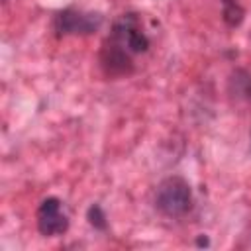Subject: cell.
Listing matches in <instances>:
<instances>
[{
	"label": "cell",
	"instance_id": "obj_9",
	"mask_svg": "<svg viewBox=\"0 0 251 251\" xmlns=\"http://www.w3.org/2000/svg\"><path fill=\"white\" fill-rule=\"evenodd\" d=\"M196 243H198V245H200V247H202V245H204V247H206V245H208V243H210V241H208V237H204V235H200V237H198V239H196Z\"/></svg>",
	"mask_w": 251,
	"mask_h": 251
},
{
	"label": "cell",
	"instance_id": "obj_7",
	"mask_svg": "<svg viewBox=\"0 0 251 251\" xmlns=\"http://www.w3.org/2000/svg\"><path fill=\"white\" fill-rule=\"evenodd\" d=\"M224 4V22L229 25V27H237L241 25L243 18H245V10L243 6L239 4V0H222Z\"/></svg>",
	"mask_w": 251,
	"mask_h": 251
},
{
	"label": "cell",
	"instance_id": "obj_1",
	"mask_svg": "<svg viewBox=\"0 0 251 251\" xmlns=\"http://www.w3.org/2000/svg\"><path fill=\"white\" fill-rule=\"evenodd\" d=\"M155 206L161 214L169 218H180L192 208V190L190 184L178 176H167L159 182L155 192Z\"/></svg>",
	"mask_w": 251,
	"mask_h": 251
},
{
	"label": "cell",
	"instance_id": "obj_3",
	"mask_svg": "<svg viewBox=\"0 0 251 251\" xmlns=\"http://www.w3.org/2000/svg\"><path fill=\"white\" fill-rule=\"evenodd\" d=\"M110 39H114L116 43H120L124 49H127L131 55L135 53H145L149 49V37L145 35L143 27H141V22H139V16L133 14V12H127V14H122L114 25H112V31L108 35Z\"/></svg>",
	"mask_w": 251,
	"mask_h": 251
},
{
	"label": "cell",
	"instance_id": "obj_2",
	"mask_svg": "<svg viewBox=\"0 0 251 251\" xmlns=\"http://www.w3.org/2000/svg\"><path fill=\"white\" fill-rule=\"evenodd\" d=\"M104 18L98 12H82L76 8H65L55 14L53 29L61 35H90L100 29Z\"/></svg>",
	"mask_w": 251,
	"mask_h": 251
},
{
	"label": "cell",
	"instance_id": "obj_8",
	"mask_svg": "<svg viewBox=\"0 0 251 251\" xmlns=\"http://www.w3.org/2000/svg\"><path fill=\"white\" fill-rule=\"evenodd\" d=\"M86 220H88V224H90L94 229L104 231V229L108 227L106 214H104V210L100 208V204H92V206L86 210Z\"/></svg>",
	"mask_w": 251,
	"mask_h": 251
},
{
	"label": "cell",
	"instance_id": "obj_4",
	"mask_svg": "<svg viewBox=\"0 0 251 251\" xmlns=\"http://www.w3.org/2000/svg\"><path fill=\"white\" fill-rule=\"evenodd\" d=\"M98 59H100V67L106 76L118 78V76H129L133 73L131 53L110 37L104 39Z\"/></svg>",
	"mask_w": 251,
	"mask_h": 251
},
{
	"label": "cell",
	"instance_id": "obj_5",
	"mask_svg": "<svg viewBox=\"0 0 251 251\" xmlns=\"http://www.w3.org/2000/svg\"><path fill=\"white\" fill-rule=\"evenodd\" d=\"M37 229L45 237L63 235L69 229V218L63 212V204L59 198L49 196L37 208Z\"/></svg>",
	"mask_w": 251,
	"mask_h": 251
},
{
	"label": "cell",
	"instance_id": "obj_6",
	"mask_svg": "<svg viewBox=\"0 0 251 251\" xmlns=\"http://www.w3.org/2000/svg\"><path fill=\"white\" fill-rule=\"evenodd\" d=\"M229 92L235 98L251 102V73L245 69H235L229 76Z\"/></svg>",
	"mask_w": 251,
	"mask_h": 251
}]
</instances>
